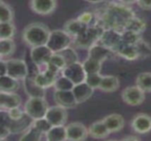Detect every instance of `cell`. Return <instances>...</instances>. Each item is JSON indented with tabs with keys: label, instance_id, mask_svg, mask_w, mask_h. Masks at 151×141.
I'll return each mask as SVG.
<instances>
[{
	"label": "cell",
	"instance_id": "obj_1",
	"mask_svg": "<svg viewBox=\"0 0 151 141\" xmlns=\"http://www.w3.org/2000/svg\"><path fill=\"white\" fill-rule=\"evenodd\" d=\"M135 17V12L129 7L119 4H110L102 11L96 24L104 29L112 28L123 32L128 21Z\"/></svg>",
	"mask_w": 151,
	"mask_h": 141
},
{
	"label": "cell",
	"instance_id": "obj_2",
	"mask_svg": "<svg viewBox=\"0 0 151 141\" xmlns=\"http://www.w3.org/2000/svg\"><path fill=\"white\" fill-rule=\"evenodd\" d=\"M49 27L40 22L27 25L22 32V39L30 47L46 45L50 34Z\"/></svg>",
	"mask_w": 151,
	"mask_h": 141
},
{
	"label": "cell",
	"instance_id": "obj_3",
	"mask_svg": "<svg viewBox=\"0 0 151 141\" xmlns=\"http://www.w3.org/2000/svg\"><path fill=\"white\" fill-rule=\"evenodd\" d=\"M48 102L45 98L42 97H29L24 106L25 113L33 120L45 117L49 110Z\"/></svg>",
	"mask_w": 151,
	"mask_h": 141
},
{
	"label": "cell",
	"instance_id": "obj_4",
	"mask_svg": "<svg viewBox=\"0 0 151 141\" xmlns=\"http://www.w3.org/2000/svg\"><path fill=\"white\" fill-rule=\"evenodd\" d=\"M72 42V36L69 35L64 29L52 30L50 32L47 46L53 53H59L70 47Z\"/></svg>",
	"mask_w": 151,
	"mask_h": 141
},
{
	"label": "cell",
	"instance_id": "obj_5",
	"mask_svg": "<svg viewBox=\"0 0 151 141\" xmlns=\"http://www.w3.org/2000/svg\"><path fill=\"white\" fill-rule=\"evenodd\" d=\"M104 28L98 25L89 26L88 29L75 39V44L79 48L89 49L92 45L98 42Z\"/></svg>",
	"mask_w": 151,
	"mask_h": 141
},
{
	"label": "cell",
	"instance_id": "obj_6",
	"mask_svg": "<svg viewBox=\"0 0 151 141\" xmlns=\"http://www.w3.org/2000/svg\"><path fill=\"white\" fill-rule=\"evenodd\" d=\"M98 42L113 52H116L122 43V32L112 28L104 29Z\"/></svg>",
	"mask_w": 151,
	"mask_h": 141
},
{
	"label": "cell",
	"instance_id": "obj_7",
	"mask_svg": "<svg viewBox=\"0 0 151 141\" xmlns=\"http://www.w3.org/2000/svg\"><path fill=\"white\" fill-rule=\"evenodd\" d=\"M122 100L129 106H139L145 100V92L138 86H131L126 87L121 94Z\"/></svg>",
	"mask_w": 151,
	"mask_h": 141
},
{
	"label": "cell",
	"instance_id": "obj_8",
	"mask_svg": "<svg viewBox=\"0 0 151 141\" xmlns=\"http://www.w3.org/2000/svg\"><path fill=\"white\" fill-rule=\"evenodd\" d=\"M7 63V75L18 79L23 80L28 74V68L24 60L21 59H9Z\"/></svg>",
	"mask_w": 151,
	"mask_h": 141
},
{
	"label": "cell",
	"instance_id": "obj_9",
	"mask_svg": "<svg viewBox=\"0 0 151 141\" xmlns=\"http://www.w3.org/2000/svg\"><path fill=\"white\" fill-rule=\"evenodd\" d=\"M62 75L71 79L75 85L84 82L86 79L87 73L83 68L82 64L80 62H76L71 64L66 65L62 70Z\"/></svg>",
	"mask_w": 151,
	"mask_h": 141
},
{
	"label": "cell",
	"instance_id": "obj_10",
	"mask_svg": "<svg viewBox=\"0 0 151 141\" xmlns=\"http://www.w3.org/2000/svg\"><path fill=\"white\" fill-rule=\"evenodd\" d=\"M52 55L53 52L47 45L33 47L30 51V58L32 62L38 67L43 65L45 66L49 63Z\"/></svg>",
	"mask_w": 151,
	"mask_h": 141
},
{
	"label": "cell",
	"instance_id": "obj_11",
	"mask_svg": "<svg viewBox=\"0 0 151 141\" xmlns=\"http://www.w3.org/2000/svg\"><path fill=\"white\" fill-rule=\"evenodd\" d=\"M45 117L52 126L65 125L67 121L68 114L65 108L56 104V106H51L49 108Z\"/></svg>",
	"mask_w": 151,
	"mask_h": 141
},
{
	"label": "cell",
	"instance_id": "obj_12",
	"mask_svg": "<svg viewBox=\"0 0 151 141\" xmlns=\"http://www.w3.org/2000/svg\"><path fill=\"white\" fill-rule=\"evenodd\" d=\"M67 140H84L89 135L88 129L80 122H73L66 126Z\"/></svg>",
	"mask_w": 151,
	"mask_h": 141
},
{
	"label": "cell",
	"instance_id": "obj_13",
	"mask_svg": "<svg viewBox=\"0 0 151 141\" xmlns=\"http://www.w3.org/2000/svg\"><path fill=\"white\" fill-rule=\"evenodd\" d=\"M53 99L57 105L62 106L65 109H72L78 105L73 90H55L53 94Z\"/></svg>",
	"mask_w": 151,
	"mask_h": 141
},
{
	"label": "cell",
	"instance_id": "obj_14",
	"mask_svg": "<svg viewBox=\"0 0 151 141\" xmlns=\"http://www.w3.org/2000/svg\"><path fill=\"white\" fill-rule=\"evenodd\" d=\"M131 126L138 134L149 133L151 131V117L145 113H140L133 118Z\"/></svg>",
	"mask_w": 151,
	"mask_h": 141
},
{
	"label": "cell",
	"instance_id": "obj_15",
	"mask_svg": "<svg viewBox=\"0 0 151 141\" xmlns=\"http://www.w3.org/2000/svg\"><path fill=\"white\" fill-rule=\"evenodd\" d=\"M57 7L56 0H30V8L39 15H50Z\"/></svg>",
	"mask_w": 151,
	"mask_h": 141
},
{
	"label": "cell",
	"instance_id": "obj_16",
	"mask_svg": "<svg viewBox=\"0 0 151 141\" xmlns=\"http://www.w3.org/2000/svg\"><path fill=\"white\" fill-rule=\"evenodd\" d=\"M20 104H21V98L15 92L0 91V108H1V110L7 111L12 108L19 107Z\"/></svg>",
	"mask_w": 151,
	"mask_h": 141
},
{
	"label": "cell",
	"instance_id": "obj_17",
	"mask_svg": "<svg viewBox=\"0 0 151 141\" xmlns=\"http://www.w3.org/2000/svg\"><path fill=\"white\" fill-rule=\"evenodd\" d=\"M23 87L28 97H45V89L41 87L35 80V77L27 76L23 79Z\"/></svg>",
	"mask_w": 151,
	"mask_h": 141
},
{
	"label": "cell",
	"instance_id": "obj_18",
	"mask_svg": "<svg viewBox=\"0 0 151 141\" xmlns=\"http://www.w3.org/2000/svg\"><path fill=\"white\" fill-rule=\"evenodd\" d=\"M94 91L95 89L85 81L75 85L73 88V93L75 96L78 104L88 101L93 95Z\"/></svg>",
	"mask_w": 151,
	"mask_h": 141
},
{
	"label": "cell",
	"instance_id": "obj_19",
	"mask_svg": "<svg viewBox=\"0 0 151 141\" xmlns=\"http://www.w3.org/2000/svg\"><path fill=\"white\" fill-rule=\"evenodd\" d=\"M112 52L113 51L111 50L110 49L104 47V45L100 44L99 42H96L88 49V57L96 59V60L103 63L111 56Z\"/></svg>",
	"mask_w": 151,
	"mask_h": 141
},
{
	"label": "cell",
	"instance_id": "obj_20",
	"mask_svg": "<svg viewBox=\"0 0 151 141\" xmlns=\"http://www.w3.org/2000/svg\"><path fill=\"white\" fill-rule=\"evenodd\" d=\"M103 120L111 133L118 132L121 131L125 126V119L119 114L114 113L108 115L104 118H103Z\"/></svg>",
	"mask_w": 151,
	"mask_h": 141
},
{
	"label": "cell",
	"instance_id": "obj_21",
	"mask_svg": "<svg viewBox=\"0 0 151 141\" xmlns=\"http://www.w3.org/2000/svg\"><path fill=\"white\" fill-rule=\"evenodd\" d=\"M89 26L81 22L78 19H70L64 25V30L72 37L76 38L83 34Z\"/></svg>",
	"mask_w": 151,
	"mask_h": 141
},
{
	"label": "cell",
	"instance_id": "obj_22",
	"mask_svg": "<svg viewBox=\"0 0 151 141\" xmlns=\"http://www.w3.org/2000/svg\"><path fill=\"white\" fill-rule=\"evenodd\" d=\"M57 74L45 70L43 72H39L37 74H35V82L42 88L46 89L49 88L50 87H54V84L57 80Z\"/></svg>",
	"mask_w": 151,
	"mask_h": 141
},
{
	"label": "cell",
	"instance_id": "obj_23",
	"mask_svg": "<svg viewBox=\"0 0 151 141\" xmlns=\"http://www.w3.org/2000/svg\"><path fill=\"white\" fill-rule=\"evenodd\" d=\"M33 121L34 120L29 116L25 114V116L19 120H14V121L10 120L8 126L10 127L12 133H15V134L21 133L22 134L32 125Z\"/></svg>",
	"mask_w": 151,
	"mask_h": 141
},
{
	"label": "cell",
	"instance_id": "obj_24",
	"mask_svg": "<svg viewBox=\"0 0 151 141\" xmlns=\"http://www.w3.org/2000/svg\"><path fill=\"white\" fill-rule=\"evenodd\" d=\"M88 133H89V136L94 139L102 140V139L107 138L111 132L108 130L107 126L105 125L104 120L102 119V120L94 122L88 127Z\"/></svg>",
	"mask_w": 151,
	"mask_h": 141
},
{
	"label": "cell",
	"instance_id": "obj_25",
	"mask_svg": "<svg viewBox=\"0 0 151 141\" xmlns=\"http://www.w3.org/2000/svg\"><path fill=\"white\" fill-rule=\"evenodd\" d=\"M119 87V79L116 76L106 75L103 77L99 89L106 93H112L118 90Z\"/></svg>",
	"mask_w": 151,
	"mask_h": 141
},
{
	"label": "cell",
	"instance_id": "obj_26",
	"mask_svg": "<svg viewBox=\"0 0 151 141\" xmlns=\"http://www.w3.org/2000/svg\"><path fill=\"white\" fill-rule=\"evenodd\" d=\"M46 140L50 141H63L67 140L66 126L57 125L52 126L50 130L45 134Z\"/></svg>",
	"mask_w": 151,
	"mask_h": 141
},
{
	"label": "cell",
	"instance_id": "obj_27",
	"mask_svg": "<svg viewBox=\"0 0 151 141\" xmlns=\"http://www.w3.org/2000/svg\"><path fill=\"white\" fill-rule=\"evenodd\" d=\"M116 53H118L119 56H120L121 57L127 60L133 61V60L139 59L138 52L135 48V45H128L122 42L120 46L118 48V49L116 50Z\"/></svg>",
	"mask_w": 151,
	"mask_h": 141
},
{
	"label": "cell",
	"instance_id": "obj_28",
	"mask_svg": "<svg viewBox=\"0 0 151 141\" xmlns=\"http://www.w3.org/2000/svg\"><path fill=\"white\" fill-rule=\"evenodd\" d=\"M19 87V80L9 76L3 75L0 78V91L4 92H16Z\"/></svg>",
	"mask_w": 151,
	"mask_h": 141
},
{
	"label": "cell",
	"instance_id": "obj_29",
	"mask_svg": "<svg viewBox=\"0 0 151 141\" xmlns=\"http://www.w3.org/2000/svg\"><path fill=\"white\" fill-rule=\"evenodd\" d=\"M136 86L145 93H151V72H142L136 78Z\"/></svg>",
	"mask_w": 151,
	"mask_h": 141
},
{
	"label": "cell",
	"instance_id": "obj_30",
	"mask_svg": "<svg viewBox=\"0 0 151 141\" xmlns=\"http://www.w3.org/2000/svg\"><path fill=\"white\" fill-rule=\"evenodd\" d=\"M126 29L135 32L137 34H142L146 29V22L143 19L135 16L128 21Z\"/></svg>",
	"mask_w": 151,
	"mask_h": 141
},
{
	"label": "cell",
	"instance_id": "obj_31",
	"mask_svg": "<svg viewBox=\"0 0 151 141\" xmlns=\"http://www.w3.org/2000/svg\"><path fill=\"white\" fill-rule=\"evenodd\" d=\"M102 62L97 61L96 59L88 57L83 63V68L86 72L87 74H91V73H100L101 69H102Z\"/></svg>",
	"mask_w": 151,
	"mask_h": 141
},
{
	"label": "cell",
	"instance_id": "obj_32",
	"mask_svg": "<svg viewBox=\"0 0 151 141\" xmlns=\"http://www.w3.org/2000/svg\"><path fill=\"white\" fill-rule=\"evenodd\" d=\"M15 50V44L12 39H0V55L3 59L10 57Z\"/></svg>",
	"mask_w": 151,
	"mask_h": 141
},
{
	"label": "cell",
	"instance_id": "obj_33",
	"mask_svg": "<svg viewBox=\"0 0 151 141\" xmlns=\"http://www.w3.org/2000/svg\"><path fill=\"white\" fill-rule=\"evenodd\" d=\"M44 135L35 127L31 125L26 132L22 133L19 138V140L22 141H38L41 140L42 136Z\"/></svg>",
	"mask_w": 151,
	"mask_h": 141
},
{
	"label": "cell",
	"instance_id": "obj_34",
	"mask_svg": "<svg viewBox=\"0 0 151 141\" xmlns=\"http://www.w3.org/2000/svg\"><path fill=\"white\" fill-rule=\"evenodd\" d=\"M135 48L138 52L139 59H146L151 56L150 45L142 38L135 44Z\"/></svg>",
	"mask_w": 151,
	"mask_h": 141
},
{
	"label": "cell",
	"instance_id": "obj_35",
	"mask_svg": "<svg viewBox=\"0 0 151 141\" xmlns=\"http://www.w3.org/2000/svg\"><path fill=\"white\" fill-rule=\"evenodd\" d=\"M15 34L12 22H0V39H12Z\"/></svg>",
	"mask_w": 151,
	"mask_h": 141
},
{
	"label": "cell",
	"instance_id": "obj_36",
	"mask_svg": "<svg viewBox=\"0 0 151 141\" xmlns=\"http://www.w3.org/2000/svg\"><path fill=\"white\" fill-rule=\"evenodd\" d=\"M13 19V11L9 4L3 0L0 1V21L12 22Z\"/></svg>",
	"mask_w": 151,
	"mask_h": 141
},
{
	"label": "cell",
	"instance_id": "obj_37",
	"mask_svg": "<svg viewBox=\"0 0 151 141\" xmlns=\"http://www.w3.org/2000/svg\"><path fill=\"white\" fill-rule=\"evenodd\" d=\"M75 84L69 79L68 78L65 76H61L57 79L55 84H54V88L55 90H62V91H68V90H73Z\"/></svg>",
	"mask_w": 151,
	"mask_h": 141
},
{
	"label": "cell",
	"instance_id": "obj_38",
	"mask_svg": "<svg viewBox=\"0 0 151 141\" xmlns=\"http://www.w3.org/2000/svg\"><path fill=\"white\" fill-rule=\"evenodd\" d=\"M142 39L141 34L130 30H124L122 32V42L128 45H135Z\"/></svg>",
	"mask_w": 151,
	"mask_h": 141
},
{
	"label": "cell",
	"instance_id": "obj_39",
	"mask_svg": "<svg viewBox=\"0 0 151 141\" xmlns=\"http://www.w3.org/2000/svg\"><path fill=\"white\" fill-rule=\"evenodd\" d=\"M32 125L34 127H35L37 130H39L42 133H43L44 135L50 130V128L52 127L51 124L48 121V119L46 117H42V118H38L33 121Z\"/></svg>",
	"mask_w": 151,
	"mask_h": 141
},
{
	"label": "cell",
	"instance_id": "obj_40",
	"mask_svg": "<svg viewBox=\"0 0 151 141\" xmlns=\"http://www.w3.org/2000/svg\"><path fill=\"white\" fill-rule=\"evenodd\" d=\"M59 53L63 56V57H64V59L65 61L66 65L73 64V63H76V62H79V58H78V55H77L76 51L73 49L70 48V47L65 49H64L63 51H61Z\"/></svg>",
	"mask_w": 151,
	"mask_h": 141
},
{
	"label": "cell",
	"instance_id": "obj_41",
	"mask_svg": "<svg viewBox=\"0 0 151 141\" xmlns=\"http://www.w3.org/2000/svg\"><path fill=\"white\" fill-rule=\"evenodd\" d=\"M103 75L101 73H91L87 74L85 82H87L90 87H92L94 89H99V87L101 85Z\"/></svg>",
	"mask_w": 151,
	"mask_h": 141
},
{
	"label": "cell",
	"instance_id": "obj_42",
	"mask_svg": "<svg viewBox=\"0 0 151 141\" xmlns=\"http://www.w3.org/2000/svg\"><path fill=\"white\" fill-rule=\"evenodd\" d=\"M9 118L11 120H19L20 118H22L24 116H25V111L22 110L19 107H16V108H12L9 110L6 111Z\"/></svg>",
	"mask_w": 151,
	"mask_h": 141
},
{
	"label": "cell",
	"instance_id": "obj_43",
	"mask_svg": "<svg viewBox=\"0 0 151 141\" xmlns=\"http://www.w3.org/2000/svg\"><path fill=\"white\" fill-rule=\"evenodd\" d=\"M81 22L88 25V26H94L95 24L93 23V21L96 20V16L94 15V13L92 12H89V11H85V12H82L78 18H77Z\"/></svg>",
	"mask_w": 151,
	"mask_h": 141
},
{
	"label": "cell",
	"instance_id": "obj_44",
	"mask_svg": "<svg viewBox=\"0 0 151 141\" xmlns=\"http://www.w3.org/2000/svg\"><path fill=\"white\" fill-rule=\"evenodd\" d=\"M12 134V131L10 127L6 125H1V130H0V140H4L6 138H8Z\"/></svg>",
	"mask_w": 151,
	"mask_h": 141
},
{
	"label": "cell",
	"instance_id": "obj_45",
	"mask_svg": "<svg viewBox=\"0 0 151 141\" xmlns=\"http://www.w3.org/2000/svg\"><path fill=\"white\" fill-rule=\"evenodd\" d=\"M137 4L144 10H151V0H138Z\"/></svg>",
	"mask_w": 151,
	"mask_h": 141
},
{
	"label": "cell",
	"instance_id": "obj_46",
	"mask_svg": "<svg viewBox=\"0 0 151 141\" xmlns=\"http://www.w3.org/2000/svg\"><path fill=\"white\" fill-rule=\"evenodd\" d=\"M0 66H1V71H0L1 76L6 75L7 74V63H6V61H4V59H1V61H0Z\"/></svg>",
	"mask_w": 151,
	"mask_h": 141
},
{
	"label": "cell",
	"instance_id": "obj_47",
	"mask_svg": "<svg viewBox=\"0 0 151 141\" xmlns=\"http://www.w3.org/2000/svg\"><path fill=\"white\" fill-rule=\"evenodd\" d=\"M119 1L126 4H134V3L138 2V0H119Z\"/></svg>",
	"mask_w": 151,
	"mask_h": 141
},
{
	"label": "cell",
	"instance_id": "obj_48",
	"mask_svg": "<svg viewBox=\"0 0 151 141\" xmlns=\"http://www.w3.org/2000/svg\"><path fill=\"white\" fill-rule=\"evenodd\" d=\"M139 140V138H137V137H135V136H130V137H127V138H125L124 139V140Z\"/></svg>",
	"mask_w": 151,
	"mask_h": 141
},
{
	"label": "cell",
	"instance_id": "obj_49",
	"mask_svg": "<svg viewBox=\"0 0 151 141\" xmlns=\"http://www.w3.org/2000/svg\"><path fill=\"white\" fill-rule=\"evenodd\" d=\"M84 1L88 2V3H91V4H98V3H101L104 0H84Z\"/></svg>",
	"mask_w": 151,
	"mask_h": 141
}]
</instances>
